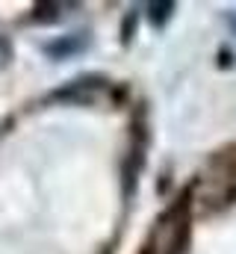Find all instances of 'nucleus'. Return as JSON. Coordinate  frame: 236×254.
Masks as SVG:
<instances>
[{
    "label": "nucleus",
    "mask_w": 236,
    "mask_h": 254,
    "mask_svg": "<svg viewBox=\"0 0 236 254\" xmlns=\"http://www.w3.org/2000/svg\"><path fill=\"white\" fill-rule=\"evenodd\" d=\"M189 201L192 195L183 192L175 204L160 216L145 254H183L189 243Z\"/></svg>",
    "instance_id": "nucleus-1"
}]
</instances>
